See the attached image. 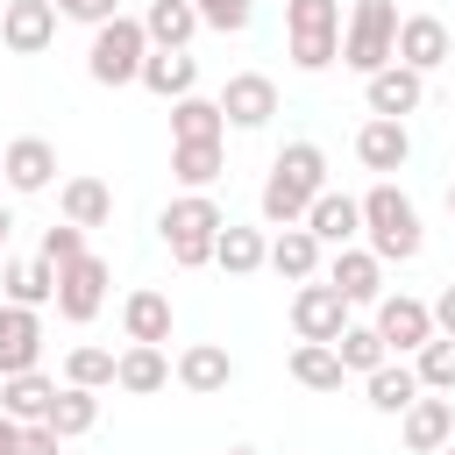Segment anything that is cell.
<instances>
[{
  "mask_svg": "<svg viewBox=\"0 0 455 455\" xmlns=\"http://www.w3.org/2000/svg\"><path fill=\"white\" fill-rule=\"evenodd\" d=\"M36 355H43V320H36L28 306H7V299H0V377L36 370Z\"/></svg>",
  "mask_w": 455,
  "mask_h": 455,
  "instance_id": "e0dca14e",
  "label": "cell"
},
{
  "mask_svg": "<svg viewBox=\"0 0 455 455\" xmlns=\"http://www.w3.org/2000/svg\"><path fill=\"white\" fill-rule=\"evenodd\" d=\"M57 441H78V434H92L100 427V391H78V384H64L57 398H50V419H43Z\"/></svg>",
  "mask_w": 455,
  "mask_h": 455,
  "instance_id": "4dcf8cb0",
  "label": "cell"
},
{
  "mask_svg": "<svg viewBox=\"0 0 455 455\" xmlns=\"http://www.w3.org/2000/svg\"><path fill=\"white\" fill-rule=\"evenodd\" d=\"M263 256H270V235H263V228H235V220H228V228L213 235V263H220L228 277H256Z\"/></svg>",
  "mask_w": 455,
  "mask_h": 455,
  "instance_id": "d4e9b609",
  "label": "cell"
},
{
  "mask_svg": "<svg viewBox=\"0 0 455 455\" xmlns=\"http://www.w3.org/2000/svg\"><path fill=\"white\" fill-rule=\"evenodd\" d=\"M306 235H313L320 249H348V242L363 235V206H355L348 192H334V185H327V192L306 206Z\"/></svg>",
  "mask_w": 455,
  "mask_h": 455,
  "instance_id": "5bb4252c",
  "label": "cell"
},
{
  "mask_svg": "<svg viewBox=\"0 0 455 455\" xmlns=\"http://www.w3.org/2000/svg\"><path fill=\"white\" fill-rule=\"evenodd\" d=\"M0 299L36 313V306H50V299H57V270H50L43 256H28V263H7V256H0Z\"/></svg>",
  "mask_w": 455,
  "mask_h": 455,
  "instance_id": "603a6c76",
  "label": "cell"
},
{
  "mask_svg": "<svg viewBox=\"0 0 455 455\" xmlns=\"http://www.w3.org/2000/svg\"><path fill=\"white\" fill-rule=\"evenodd\" d=\"M334 355H341V370H363V377H370L377 363H391V348L377 341V327H355V320L334 334Z\"/></svg>",
  "mask_w": 455,
  "mask_h": 455,
  "instance_id": "e575fe53",
  "label": "cell"
},
{
  "mask_svg": "<svg viewBox=\"0 0 455 455\" xmlns=\"http://www.w3.org/2000/svg\"><path fill=\"white\" fill-rule=\"evenodd\" d=\"M398 434H405V448H412V455H441V448L455 441V398L419 391V398L398 412Z\"/></svg>",
  "mask_w": 455,
  "mask_h": 455,
  "instance_id": "9c48e42d",
  "label": "cell"
},
{
  "mask_svg": "<svg viewBox=\"0 0 455 455\" xmlns=\"http://www.w3.org/2000/svg\"><path fill=\"white\" fill-rule=\"evenodd\" d=\"M50 398H57V384H50L43 370L0 377V412H7L14 427H43V419H50Z\"/></svg>",
  "mask_w": 455,
  "mask_h": 455,
  "instance_id": "44dd1931",
  "label": "cell"
},
{
  "mask_svg": "<svg viewBox=\"0 0 455 455\" xmlns=\"http://www.w3.org/2000/svg\"><path fill=\"white\" fill-rule=\"evenodd\" d=\"M341 327H348V299H341L334 284L313 277V284L291 291V334H299V341H327V348H334Z\"/></svg>",
  "mask_w": 455,
  "mask_h": 455,
  "instance_id": "ba28073f",
  "label": "cell"
},
{
  "mask_svg": "<svg viewBox=\"0 0 455 455\" xmlns=\"http://www.w3.org/2000/svg\"><path fill=\"white\" fill-rule=\"evenodd\" d=\"M64 21H85V28H100V21H114L121 14V0H50Z\"/></svg>",
  "mask_w": 455,
  "mask_h": 455,
  "instance_id": "60d3db41",
  "label": "cell"
},
{
  "mask_svg": "<svg viewBox=\"0 0 455 455\" xmlns=\"http://www.w3.org/2000/svg\"><path fill=\"white\" fill-rule=\"evenodd\" d=\"M355 156H363V171H405V156H412V135H405V121H363L355 128Z\"/></svg>",
  "mask_w": 455,
  "mask_h": 455,
  "instance_id": "ffe728a7",
  "label": "cell"
},
{
  "mask_svg": "<svg viewBox=\"0 0 455 455\" xmlns=\"http://www.w3.org/2000/svg\"><path fill=\"white\" fill-rule=\"evenodd\" d=\"M363 391H370V405H377L384 419H398V412L419 398V377H412V363H405V355H391V363H377V370L363 377Z\"/></svg>",
  "mask_w": 455,
  "mask_h": 455,
  "instance_id": "484cf974",
  "label": "cell"
},
{
  "mask_svg": "<svg viewBox=\"0 0 455 455\" xmlns=\"http://www.w3.org/2000/svg\"><path fill=\"white\" fill-rule=\"evenodd\" d=\"M277 114V85L263 78V71H235L228 85H220V121L228 128H263Z\"/></svg>",
  "mask_w": 455,
  "mask_h": 455,
  "instance_id": "7c38bea8",
  "label": "cell"
},
{
  "mask_svg": "<svg viewBox=\"0 0 455 455\" xmlns=\"http://www.w3.org/2000/svg\"><path fill=\"white\" fill-rule=\"evenodd\" d=\"M57 206H64L71 228H107V220H114V192H107L100 178H64V185H57Z\"/></svg>",
  "mask_w": 455,
  "mask_h": 455,
  "instance_id": "f1b7e54d",
  "label": "cell"
},
{
  "mask_svg": "<svg viewBox=\"0 0 455 455\" xmlns=\"http://www.w3.org/2000/svg\"><path fill=\"white\" fill-rule=\"evenodd\" d=\"M64 441L50 434V427H21V441H14V455H57Z\"/></svg>",
  "mask_w": 455,
  "mask_h": 455,
  "instance_id": "b9f144b4",
  "label": "cell"
},
{
  "mask_svg": "<svg viewBox=\"0 0 455 455\" xmlns=\"http://www.w3.org/2000/svg\"><path fill=\"white\" fill-rule=\"evenodd\" d=\"M363 100H370V114H377V121H405V114H419L427 78H419V71H405V64H384V71H370V78H363Z\"/></svg>",
  "mask_w": 455,
  "mask_h": 455,
  "instance_id": "8fae6325",
  "label": "cell"
},
{
  "mask_svg": "<svg viewBox=\"0 0 455 455\" xmlns=\"http://www.w3.org/2000/svg\"><path fill=\"white\" fill-rule=\"evenodd\" d=\"M0 43L14 57H43L57 43V7L50 0H0Z\"/></svg>",
  "mask_w": 455,
  "mask_h": 455,
  "instance_id": "30bf717a",
  "label": "cell"
},
{
  "mask_svg": "<svg viewBox=\"0 0 455 455\" xmlns=\"http://www.w3.org/2000/svg\"><path fill=\"white\" fill-rule=\"evenodd\" d=\"M135 85H149L156 100H185V92H199V57L192 50H149Z\"/></svg>",
  "mask_w": 455,
  "mask_h": 455,
  "instance_id": "d6986e66",
  "label": "cell"
},
{
  "mask_svg": "<svg viewBox=\"0 0 455 455\" xmlns=\"http://www.w3.org/2000/svg\"><path fill=\"white\" fill-rule=\"evenodd\" d=\"M64 384H78V391H107L114 384V348H71L64 355Z\"/></svg>",
  "mask_w": 455,
  "mask_h": 455,
  "instance_id": "8d00e7d4",
  "label": "cell"
},
{
  "mask_svg": "<svg viewBox=\"0 0 455 455\" xmlns=\"http://www.w3.org/2000/svg\"><path fill=\"white\" fill-rule=\"evenodd\" d=\"M455 57V36H448V21L441 14H398V50H391V64H405V71H441Z\"/></svg>",
  "mask_w": 455,
  "mask_h": 455,
  "instance_id": "8992f818",
  "label": "cell"
},
{
  "mask_svg": "<svg viewBox=\"0 0 455 455\" xmlns=\"http://www.w3.org/2000/svg\"><path fill=\"white\" fill-rule=\"evenodd\" d=\"M391 50H398V7L391 0H355L348 28H341V64L370 78V71L391 64Z\"/></svg>",
  "mask_w": 455,
  "mask_h": 455,
  "instance_id": "277c9868",
  "label": "cell"
},
{
  "mask_svg": "<svg viewBox=\"0 0 455 455\" xmlns=\"http://www.w3.org/2000/svg\"><path fill=\"white\" fill-rule=\"evenodd\" d=\"M0 185H7V178H0Z\"/></svg>",
  "mask_w": 455,
  "mask_h": 455,
  "instance_id": "681fc988",
  "label": "cell"
},
{
  "mask_svg": "<svg viewBox=\"0 0 455 455\" xmlns=\"http://www.w3.org/2000/svg\"><path fill=\"white\" fill-rule=\"evenodd\" d=\"M171 377H178L192 398H213V391H228V384H235V355H228L220 341H192V348L171 363Z\"/></svg>",
  "mask_w": 455,
  "mask_h": 455,
  "instance_id": "2e32d148",
  "label": "cell"
},
{
  "mask_svg": "<svg viewBox=\"0 0 455 455\" xmlns=\"http://www.w3.org/2000/svg\"><path fill=\"white\" fill-rule=\"evenodd\" d=\"M270 171H277L291 192H306V199H320V192H327V149H320V142H284Z\"/></svg>",
  "mask_w": 455,
  "mask_h": 455,
  "instance_id": "83f0119b",
  "label": "cell"
},
{
  "mask_svg": "<svg viewBox=\"0 0 455 455\" xmlns=\"http://www.w3.org/2000/svg\"><path fill=\"white\" fill-rule=\"evenodd\" d=\"M284 36H341V0H284Z\"/></svg>",
  "mask_w": 455,
  "mask_h": 455,
  "instance_id": "d590c367",
  "label": "cell"
},
{
  "mask_svg": "<svg viewBox=\"0 0 455 455\" xmlns=\"http://www.w3.org/2000/svg\"><path fill=\"white\" fill-rule=\"evenodd\" d=\"M14 441H21V427H14L7 412H0V455H14Z\"/></svg>",
  "mask_w": 455,
  "mask_h": 455,
  "instance_id": "ee69618b",
  "label": "cell"
},
{
  "mask_svg": "<svg viewBox=\"0 0 455 455\" xmlns=\"http://www.w3.org/2000/svg\"><path fill=\"white\" fill-rule=\"evenodd\" d=\"M107 277H114V270H107V263L85 249L78 263H64V270H57V299H50V306H57L71 327H85V320L107 306Z\"/></svg>",
  "mask_w": 455,
  "mask_h": 455,
  "instance_id": "52a82bcc",
  "label": "cell"
},
{
  "mask_svg": "<svg viewBox=\"0 0 455 455\" xmlns=\"http://www.w3.org/2000/svg\"><path fill=\"white\" fill-rule=\"evenodd\" d=\"M50 270H64V263H78L85 256V228H71V220H57V228H43V249H36Z\"/></svg>",
  "mask_w": 455,
  "mask_h": 455,
  "instance_id": "f35d334b",
  "label": "cell"
},
{
  "mask_svg": "<svg viewBox=\"0 0 455 455\" xmlns=\"http://www.w3.org/2000/svg\"><path fill=\"white\" fill-rule=\"evenodd\" d=\"M412 377H419V391H441V398H455V341H448V334H434V341L412 355Z\"/></svg>",
  "mask_w": 455,
  "mask_h": 455,
  "instance_id": "836d02e7",
  "label": "cell"
},
{
  "mask_svg": "<svg viewBox=\"0 0 455 455\" xmlns=\"http://www.w3.org/2000/svg\"><path fill=\"white\" fill-rule=\"evenodd\" d=\"M284 43H291V64L299 71H327L341 57V36H284Z\"/></svg>",
  "mask_w": 455,
  "mask_h": 455,
  "instance_id": "ab89813d",
  "label": "cell"
},
{
  "mask_svg": "<svg viewBox=\"0 0 455 455\" xmlns=\"http://www.w3.org/2000/svg\"><path fill=\"white\" fill-rule=\"evenodd\" d=\"M7 235H14V213L0 206V256H7Z\"/></svg>",
  "mask_w": 455,
  "mask_h": 455,
  "instance_id": "f6af8a7d",
  "label": "cell"
},
{
  "mask_svg": "<svg viewBox=\"0 0 455 455\" xmlns=\"http://www.w3.org/2000/svg\"><path fill=\"white\" fill-rule=\"evenodd\" d=\"M142 36H149V50H185V43L199 36L192 0H149V7H142Z\"/></svg>",
  "mask_w": 455,
  "mask_h": 455,
  "instance_id": "4316f807",
  "label": "cell"
},
{
  "mask_svg": "<svg viewBox=\"0 0 455 455\" xmlns=\"http://www.w3.org/2000/svg\"><path fill=\"white\" fill-rule=\"evenodd\" d=\"M171 178L185 192H206L220 178V142H171Z\"/></svg>",
  "mask_w": 455,
  "mask_h": 455,
  "instance_id": "d6a6232c",
  "label": "cell"
},
{
  "mask_svg": "<svg viewBox=\"0 0 455 455\" xmlns=\"http://www.w3.org/2000/svg\"><path fill=\"white\" fill-rule=\"evenodd\" d=\"M220 228H228V213H220L206 192H178V199L156 213V235H164V249H171L178 270L213 263V235H220Z\"/></svg>",
  "mask_w": 455,
  "mask_h": 455,
  "instance_id": "7a4b0ae2",
  "label": "cell"
},
{
  "mask_svg": "<svg viewBox=\"0 0 455 455\" xmlns=\"http://www.w3.org/2000/svg\"><path fill=\"white\" fill-rule=\"evenodd\" d=\"M220 135H228L220 100H199V92L171 100V142H220Z\"/></svg>",
  "mask_w": 455,
  "mask_h": 455,
  "instance_id": "f546056e",
  "label": "cell"
},
{
  "mask_svg": "<svg viewBox=\"0 0 455 455\" xmlns=\"http://www.w3.org/2000/svg\"><path fill=\"white\" fill-rule=\"evenodd\" d=\"M164 384H171V355H164V348L128 341V348L114 355V391H128V398H156Z\"/></svg>",
  "mask_w": 455,
  "mask_h": 455,
  "instance_id": "ac0fdd59",
  "label": "cell"
},
{
  "mask_svg": "<svg viewBox=\"0 0 455 455\" xmlns=\"http://www.w3.org/2000/svg\"><path fill=\"white\" fill-rule=\"evenodd\" d=\"M441 455H455V441H448V448H441Z\"/></svg>",
  "mask_w": 455,
  "mask_h": 455,
  "instance_id": "c3c4849f",
  "label": "cell"
},
{
  "mask_svg": "<svg viewBox=\"0 0 455 455\" xmlns=\"http://www.w3.org/2000/svg\"><path fill=\"white\" fill-rule=\"evenodd\" d=\"M228 455H256V448H228Z\"/></svg>",
  "mask_w": 455,
  "mask_h": 455,
  "instance_id": "7dc6e473",
  "label": "cell"
},
{
  "mask_svg": "<svg viewBox=\"0 0 455 455\" xmlns=\"http://www.w3.org/2000/svg\"><path fill=\"white\" fill-rule=\"evenodd\" d=\"M121 327H128V341H142V348H164L171 341V299L164 291H128L121 299Z\"/></svg>",
  "mask_w": 455,
  "mask_h": 455,
  "instance_id": "cb8c5ba5",
  "label": "cell"
},
{
  "mask_svg": "<svg viewBox=\"0 0 455 455\" xmlns=\"http://www.w3.org/2000/svg\"><path fill=\"white\" fill-rule=\"evenodd\" d=\"M327 284H334L348 306H377V299H384V263H377L370 249H355V242H348V249H334Z\"/></svg>",
  "mask_w": 455,
  "mask_h": 455,
  "instance_id": "9a60e30c",
  "label": "cell"
},
{
  "mask_svg": "<svg viewBox=\"0 0 455 455\" xmlns=\"http://www.w3.org/2000/svg\"><path fill=\"white\" fill-rule=\"evenodd\" d=\"M0 178H7L14 192H50V178H57V149H50L43 135H14V142L0 149Z\"/></svg>",
  "mask_w": 455,
  "mask_h": 455,
  "instance_id": "4fadbf2b",
  "label": "cell"
},
{
  "mask_svg": "<svg viewBox=\"0 0 455 455\" xmlns=\"http://www.w3.org/2000/svg\"><path fill=\"white\" fill-rule=\"evenodd\" d=\"M355 206H363V235H370V256H377V263H412V256H419V242H427V235H419V206H412L391 178H377Z\"/></svg>",
  "mask_w": 455,
  "mask_h": 455,
  "instance_id": "6da1fadb",
  "label": "cell"
},
{
  "mask_svg": "<svg viewBox=\"0 0 455 455\" xmlns=\"http://www.w3.org/2000/svg\"><path fill=\"white\" fill-rule=\"evenodd\" d=\"M370 327H377V341H384L391 355H419V348L434 341V313H427V299H405V291H384Z\"/></svg>",
  "mask_w": 455,
  "mask_h": 455,
  "instance_id": "5b68a950",
  "label": "cell"
},
{
  "mask_svg": "<svg viewBox=\"0 0 455 455\" xmlns=\"http://www.w3.org/2000/svg\"><path fill=\"white\" fill-rule=\"evenodd\" d=\"M341 355L327 348V341H299L291 348V384H306V391H341Z\"/></svg>",
  "mask_w": 455,
  "mask_h": 455,
  "instance_id": "1f68e13d",
  "label": "cell"
},
{
  "mask_svg": "<svg viewBox=\"0 0 455 455\" xmlns=\"http://www.w3.org/2000/svg\"><path fill=\"white\" fill-rule=\"evenodd\" d=\"M192 14H199V28L242 36V28H249V14H256V0H192Z\"/></svg>",
  "mask_w": 455,
  "mask_h": 455,
  "instance_id": "74e56055",
  "label": "cell"
},
{
  "mask_svg": "<svg viewBox=\"0 0 455 455\" xmlns=\"http://www.w3.org/2000/svg\"><path fill=\"white\" fill-rule=\"evenodd\" d=\"M263 263H270V270H277L284 284H313V277H320V242H313L306 228H277V235H270V256H263Z\"/></svg>",
  "mask_w": 455,
  "mask_h": 455,
  "instance_id": "7402d4cb",
  "label": "cell"
},
{
  "mask_svg": "<svg viewBox=\"0 0 455 455\" xmlns=\"http://www.w3.org/2000/svg\"><path fill=\"white\" fill-rule=\"evenodd\" d=\"M427 313H434V334H448V341H455V284H441V299H434Z\"/></svg>",
  "mask_w": 455,
  "mask_h": 455,
  "instance_id": "7bdbcfd3",
  "label": "cell"
},
{
  "mask_svg": "<svg viewBox=\"0 0 455 455\" xmlns=\"http://www.w3.org/2000/svg\"><path fill=\"white\" fill-rule=\"evenodd\" d=\"M142 57H149L142 21H135V14H114V21H100V28H92L85 71H92V85H135V78H142Z\"/></svg>",
  "mask_w": 455,
  "mask_h": 455,
  "instance_id": "3957f363",
  "label": "cell"
},
{
  "mask_svg": "<svg viewBox=\"0 0 455 455\" xmlns=\"http://www.w3.org/2000/svg\"><path fill=\"white\" fill-rule=\"evenodd\" d=\"M448 213H455V178H448Z\"/></svg>",
  "mask_w": 455,
  "mask_h": 455,
  "instance_id": "bcb514c9",
  "label": "cell"
}]
</instances>
